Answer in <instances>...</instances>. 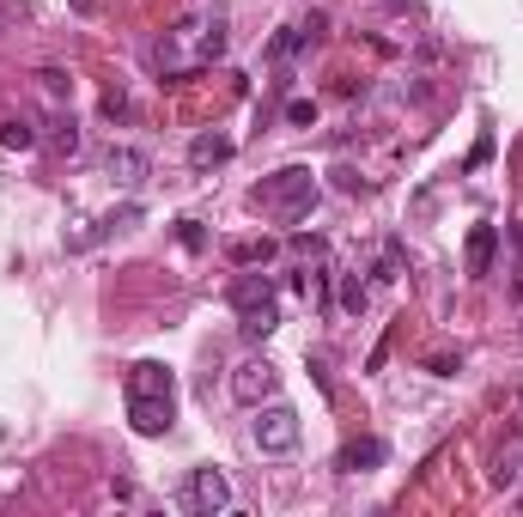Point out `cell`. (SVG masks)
<instances>
[{
  "instance_id": "1",
  "label": "cell",
  "mask_w": 523,
  "mask_h": 517,
  "mask_svg": "<svg viewBox=\"0 0 523 517\" xmlns=\"http://www.w3.org/2000/svg\"><path fill=\"white\" fill-rule=\"evenodd\" d=\"M219 55H226V13L183 19V25H171L153 49H146V61H153L159 80H189L195 67H213Z\"/></svg>"
},
{
  "instance_id": "2",
  "label": "cell",
  "mask_w": 523,
  "mask_h": 517,
  "mask_svg": "<svg viewBox=\"0 0 523 517\" xmlns=\"http://www.w3.org/2000/svg\"><path fill=\"white\" fill-rule=\"evenodd\" d=\"M122 396H128V426L140 438H165L177 426V372H171V365H159V359L128 365Z\"/></svg>"
},
{
  "instance_id": "3",
  "label": "cell",
  "mask_w": 523,
  "mask_h": 517,
  "mask_svg": "<svg viewBox=\"0 0 523 517\" xmlns=\"http://www.w3.org/2000/svg\"><path fill=\"white\" fill-rule=\"evenodd\" d=\"M317 171L311 165H286V171H274V177H262L256 189H250V207L262 213V219H280V226H298V219H311V207H317Z\"/></svg>"
},
{
  "instance_id": "4",
  "label": "cell",
  "mask_w": 523,
  "mask_h": 517,
  "mask_svg": "<svg viewBox=\"0 0 523 517\" xmlns=\"http://www.w3.org/2000/svg\"><path fill=\"white\" fill-rule=\"evenodd\" d=\"M226 299H232L238 329H244L250 341H262V335H274V329H280V292H274V280H268V274H238Z\"/></svg>"
},
{
  "instance_id": "5",
  "label": "cell",
  "mask_w": 523,
  "mask_h": 517,
  "mask_svg": "<svg viewBox=\"0 0 523 517\" xmlns=\"http://www.w3.org/2000/svg\"><path fill=\"white\" fill-rule=\"evenodd\" d=\"M298 408H286V402H256V420H250V445L262 451V457H286V451H298Z\"/></svg>"
},
{
  "instance_id": "6",
  "label": "cell",
  "mask_w": 523,
  "mask_h": 517,
  "mask_svg": "<svg viewBox=\"0 0 523 517\" xmlns=\"http://www.w3.org/2000/svg\"><path fill=\"white\" fill-rule=\"evenodd\" d=\"M232 505V481L219 475L213 463L207 469H189V481H183V511H195V517H213V511H226Z\"/></svg>"
},
{
  "instance_id": "7",
  "label": "cell",
  "mask_w": 523,
  "mask_h": 517,
  "mask_svg": "<svg viewBox=\"0 0 523 517\" xmlns=\"http://www.w3.org/2000/svg\"><path fill=\"white\" fill-rule=\"evenodd\" d=\"M274 390H280V372H274V359H244L238 372H232V396L244 402V408H256V402H274Z\"/></svg>"
},
{
  "instance_id": "8",
  "label": "cell",
  "mask_w": 523,
  "mask_h": 517,
  "mask_svg": "<svg viewBox=\"0 0 523 517\" xmlns=\"http://www.w3.org/2000/svg\"><path fill=\"white\" fill-rule=\"evenodd\" d=\"M140 213H146L140 201H122V207H110L104 219H92V232H73V238H67V250H73V256H80V250H98L104 238H116V232L140 226Z\"/></svg>"
},
{
  "instance_id": "9",
  "label": "cell",
  "mask_w": 523,
  "mask_h": 517,
  "mask_svg": "<svg viewBox=\"0 0 523 517\" xmlns=\"http://www.w3.org/2000/svg\"><path fill=\"white\" fill-rule=\"evenodd\" d=\"M232 153H238V140H232V134H219V128H207V134L189 140V165H195V171H219Z\"/></svg>"
},
{
  "instance_id": "10",
  "label": "cell",
  "mask_w": 523,
  "mask_h": 517,
  "mask_svg": "<svg viewBox=\"0 0 523 517\" xmlns=\"http://www.w3.org/2000/svg\"><path fill=\"white\" fill-rule=\"evenodd\" d=\"M384 463H390L384 438H353V445L341 451V475H371V469H384Z\"/></svg>"
},
{
  "instance_id": "11",
  "label": "cell",
  "mask_w": 523,
  "mask_h": 517,
  "mask_svg": "<svg viewBox=\"0 0 523 517\" xmlns=\"http://www.w3.org/2000/svg\"><path fill=\"white\" fill-rule=\"evenodd\" d=\"M146 171H153V159H146L140 146H110V153H104V177H116V183H128V189H134Z\"/></svg>"
},
{
  "instance_id": "12",
  "label": "cell",
  "mask_w": 523,
  "mask_h": 517,
  "mask_svg": "<svg viewBox=\"0 0 523 517\" xmlns=\"http://www.w3.org/2000/svg\"><path fill=\"white\" fill-rule=\"evenodd\" d=\"M493 256H499V226H475L463 244V268L481 280V274H493Z\"/></svg>"
},
{
  "instance_id": "13",
  "label": "cell",
  "mask_w": 523,
  "mask_h": 517,
  "mask_svg": "<svg viewBox=\"0 0 523 517\" xmlns=\"http://www.w3.org/2000/svg\"><path fill=\"white\" fill-rule=\"evenodd\" d=\"M487 481H493V487H523V438H505V445H499Z\"/></svg>"
},
{
  "instance_id": "14",
  "label": "cell",
  "mask_w": 523,
  "mask_h": 517,
  "mask_svg": "<svg viewBox=\"0 0 523 517\" xmlns=\"http://www.w3.org/2000/svg\"><path fill=\"white\" fill-rule=\"evenodd\" d=\"M0 146H7V153H31V146H37V128L31 122H0Z\"/></svg>"
},
{
  "instance_id": "15",
  "label": "cell",
  "mask_w": 523,
  "mask_h": 517,
  "mask_svg": "<svg viewBox=\"0 0 523 517\" xmlns=\"http://www.w3.org/2000/svg\"><path fill=\"white\" fill-rule=\"evenodd\" d=\"M232 262H238V268H256V262H274V238H250V244H232Z\"/></svg>"
},
{
  "instance_id": "16",
  "label": "cell",
  "mask_w": 523,
  "mask_h": 517,
  "mask_svg": "<svg viewBox=\"0 0 523 517\" xmlns=\"http://www.w3.org/2000/svg\"><path fill=\"white\" fill-rule=\"evenodd\" d=\"M365 299H371L365 280H359V274H341V311H347V317H359V311H365Z\"/></svg>"
},
{
  "instance_id": "17",
  "label": "cell",
  "mask_w": 523,
  "mask_h": 517,
  "mask_svg": "<svg viewBox=\"0 0 523 517\" xmlns=\"http://www.w3.org/2000/svg\"><path fill=\"white\" fill-rule=\"evenodd\" d=\"M37 86H43V98H49V104H61L73 80H67V73H61V67H43V73H37Z\"/></svg>"
},
{
  "instance_id": "18",
  "label": "cell",
  "mask_w": 523,
  "mask_h": 517,
  "mask_svg": "<svg viewBox=\"0 0 523 517\" xmlns=\"http://www.w3.org/2000/svg\"><path fill=\"white\" fill-rule=\"evenodd\" d=\"M505 238H511V250H517V268H511V299L523 305V226H505Z\"/></svg>"
},
{
  "instance_id": "19",
  "label": "cell",
  "mask_w": 523,
  "mask_h": 517,
  "mask_svg": "<svg viewBox=\"0 0 523 517\" xmlns=\"http://www.w3.org/2000/svg\"><path fill=\"white\" fill-rule=\"evenodd\" d=\"M49 128H55V134H49V140H55V146H61V153H80V128H73V116H55V122H49Z\"/></svg>"
},
{
  "instance_id": "20",
  "label": "cell",
  "mask_w": 523,
  "mask_h": 517,
  "mask_svg": "<svg viewBox=\"0 0 523 517\" xmlns=\"http://www.w3.org/2000/svg\"><path fill=\"white\" fill-rule=\"evenodd\" d=\"M286 122H292V128H311V122H317V104H311V98H292V104H286Z\"/></svg>"
},
{
  "instance_id": "21",
  "label": "cell",
  "mask_w": 523,
  "mask_h": 517,
  "mask_svg": "<svg viewBox=\"0 0 523 517\" xmlns=\"http://www.w3.org/2000/svg\"><path fill=\"white\" fill-rule=\"evenodd\" d=\"M177 238H183V250H207V232H201V219H177Z\"/></svg>"
},
{
  "instance_id": "22",
  "label": "cell",
  "mask_w": 523,
  "mask_h": 517,
  "mask_svg": "<svg viewBox=\"0 0 523 517\" xmlns=\"http://www.w3.org/2000/svg\"><path fill=\"white\" fill-rule=\"evenodd\" d=\"M104 116H110V122H128V98H122V92H104Z\"/></svg>"
},
{
  "instance_id": "23",
  "label": "cell",
  "mask_w": 523,
  "mask_h": 517,
  "mask_svg": "<svg viewBox=\"0 0 523 517\" xmlns=\"http://www.w3.org/2000/svg\"><path fill=\"white\" fill-rule=\"evenodd\" d=\"M292 250H298V256H311V262H317V256H323L329 244H323V238H305V232H298V238H292Z\"/></svg>"
},
{
  "instance_id": "24",
  "label": "cell",
  "mask_w": 523,
  "mask_h": 517,
  "mask_svg": "<svg viewBox=\"0 0 523 517\" xmlns=\"http://www.w3.org/2000/svg\"><path fill=\"white\" fill-rule=\"evenodd\" d=\"M73 7H80V13H92V0H73Z\"/></svg>"
}]
</instances>
